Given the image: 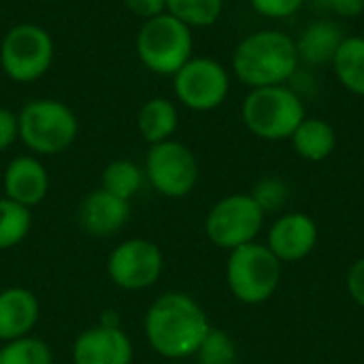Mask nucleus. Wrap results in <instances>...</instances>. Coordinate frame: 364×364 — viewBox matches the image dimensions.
Here are the masks:
<instances>
[{
	"label": "nucleus",
	"mask_w": 364,
	"mask_h": 364,
	"mask_svg": "<svg viewBox=\"0 0 364 364\" xmlns=\"http://www.w3.org/2000/svg\"><path fill=\"white\" fill-rule=\"evenodd\" d=\"M173 92L179 105L190 111H215L226 102L230 94V73L222 62L213 58L192 55L173 75Z\"/></svg>",
	"instance_id": "9"
},
{
	"label": "nucleus",
	"mask_w": 364,
	"mask_h": 364,
	"mask_svg": "<svg viewBox=\"0 0 364 364\" xmlns=\"http://www.w3.org/2000/svg\"><path fill=\"white\" fill-rule=\"evenodd\" d=\"M318 245V224L305 213H284L269 228L267 247L279 262H299Z\"/></svg>",
	"instance_id": "13"
},
{
	"label": "nucleus",
	"mask_w": 364,
	"mask_h": 364,
	"mask_svg": "<svg viewBox=\"0 0 364 364\" xmlns=\"http://www.w3.org/2000/svg\"><path fill=\"white\" fill-rule=\"evenodd\" d=\"M124 4L134 17L143 21L166 13V0H124Z\"/></svg>",
	"instance_id": "30"
},
{
	"label": "nucleus",
	"mask_w": 364,
	"mask_h": 364,
	"mask_svg": "<svg viewBox=\"0 0 364 364\" xmlns=\"http://www.w3.org/2000/svg\"><path fill=\"white\" fill-rule=\"evenodd\" d=\"M41 318V305L32 290L11 286L0 292V341L9 343L32 335Z\"/></svg>",
	"instance_id": "16"
},
{
	"label": "nucleus",
	"mask_w": 364,
	"mask_h": 364,
	"mask_svg": "<svg viewBox=\"0 0 364 364\" xmlns=\"http://www.w3.org/2000/svg\"><path fill=\"white\" fill-rule=\"evenodd\" d=\"M331 66L346 92L364 98V36H346Z\"/></svg>",
	"instance_id": "20"
},
{
	"label": "nucleus",
	"mask_w": 364,
	"mask_h": 364,
	"mask_svg": "<svg viewBox=\"0 0 364 364\" xmlns=\"http://www.w3.org/2000/svg\"><path fill=\"white\" fill-rule=\"evenodd\" d=\"M316 9L341 19H356L364 13V0H309Z\"/></svg>",
	"instance_id": "28"
},
{
	"label": "nucleus",
	"mask_w": 364,
	"mask_h": 364,
	"mask_svg": "<svg viewBox=\"0 0 364 364\" xmlns=\"http://www.w3.org/2000/svg\"><path fill=\"white\" fill-rule=\"evenodd\" d=\"M32 230V209L2 196L0 198V252L17 247Z\"/></svg>",
	"instance_id": "22"
},
{
	"label": "nucleus",
	"mask_w": 364,
	"mask_h": 364,
	"mask_svg": "<svg viewBox=\"0 0 364 364\" xmlns=\"http://www.w3.org/2000/svg\"><path fill=\"white\" fill-rule=\"evenodd\" d=\"M226 282L232 296L245 305L267 303L282 284V262L262 243H247L228 252Z\"/></svg>",
	"instance_id": "6"
},
{
	"label": "nucleus",
	"mask_w": 364,
	"mask_h": 364,
	"mask_svg": "<svg viewBox=\"0 0 364 364\" xmlns=\"http://www.w3.org/2000/svg\"><path fill=\"white\" fill-rule=\"evenodd\" d=\"M0 364H53V354L47 341L28 335L0 348Z\"/></svg>",
	"instance_id": "24"
},
{
	"label": "nucleus",
	"mask_w": 364,
	"mask_h": 364,
	"mask_svg": "<svg viewBox=\"0 0 364 364\" xmlns=\"http://www.w3.org/2000/svg\"><path fill=\"white\" fill-rule=\"evenodd\" d=\"M134 348L122 326L96 324L73 343V364H132Z\"/></svg>",
	"instance_id": "12"
},
{
	"label": "nucleus",
	"mask_w": 364,
	"mask_h": 364,
	"mask_svg": "<svg viewBox=\"0 0 364 364\" xmlns=\"http://www.w3.org/2000/svg\"><path fill=\"white\" fill-rule=\"evenodd\" d=\"M296 41L275 28L254 30L243 36L230 58V70L250 90L286 85L299 73Z\"/></svg>",
	"instance_id": "2"
},
{
	"label": "nucleus",
	"mask_w": 364,
	"mask_h": 364,
	"mask_svg": "<svg viewBox=\"0 0 364 364\" xmlns=\"http://www.w3.org/2000/svg\"><path fill=\"white\" fill-rule=\"evenodd\" d=\"M196 356V364H237L239 354L235 341L220 328H213L207 333L205 341L200 343Z\"/></svg>",
	"instance_id": "25"
},
{
	"label": "nucleus",
	"mask_w": 364,
	"mask_h": 364,
	"mask_svg": "<svg viewBox=\"0 0 364 364\" xmlns=\"http://www.w3.org/2000/svg\"><path fill=\"white\" fill-rule=\"evenodd\" d=\"M136 55L141 64L160 77H173L194 51L192 28L168 13L143 21L136 32Z\"/></svg>",
	"instance_id": "5"
},
{
	"label": "nucleus",
	"mask_w": 364,
	"mask_h": 364,
	"mask_svg": "<svg viewBox=\"0 0 364 364\" xmlns=\"http://www.w3.org/2000/svg\"><path fill=\"white\" fill-rule=\"evenodd\" d=\"M346 36L348 34L343 32V26L333 17H318L309 21L294 38L301 64L318 66V68L331 66Z\"/></svg>",
	"instance_id": "17"
},
{
	"label": "nucleus",
	"mask_w": 364,
	"mask_h": 364,
	"mask_svg": "<svg viewBox=\"0 0 364 364\" xmlns=\"http://www.w3.org/2000/svg\"><path fill=\"white\" fill-rule=\"evenodd\" d=\"M166 13L188 28H209L220 21L224 0H166Z\"/></svg>",
	"instance_id": "23"
},
{
	"label": "nucleus",
	"mask_w": 364,
	"mask_h": 364,
	"mask_svg": "<svg viewBox=\"0 0 364 364\" xmlns=\"http://www.w3.org/2000/svg\"><path fill=\"white\" fill-rule=\"evenodd\" d=\"M143 331L156 354L166 360H186L198 352L211 324L194 296L164 292L147 307Z\"/></svg>",
	"instance_id": "1"
},
{
	"label": "nucleus",
	"mask_w": 364,
	"mask_h": 364,
	"mask_svg": "<svg viewBox=\"0 0 364 364\" xmlns=\"http://www.w3.org/2000/svg\"><path fill=\"white\" fill-rule=\"evenodd\" d=\"M38 2H58V0H38Z\"/></svg>",
	"instance_id": "33"
},
{
	"label": "nucleus",
	"mask_w": 364,
	"mask_h": 364,
	"mask_svg": "<svg viewBox=\"0 0 364 364\" xmlns=\"http://www.w3.org/2000/svg\"><path fill=\"white\" fill-rule=\"evenodd\" d=\"M100 183H102L100 186L102 190H107L124 200H132L145 183V171L136 162H132L128 158H119L105 166Z\"/></svg>",
	"instance_id": "21"
},
{
	"label": "nucleus",
	"mask_w": 364,
	"mask_h": 364,
	"mask_svg": "<svg viewBox=\"0 0 364 364\" xmlns=\"http://www.w3.org/2000/svg\"><path fill=\"white\" fill-rule=\"evenodd\" d=\"M55 45L51 34L36 23L13 26L0 43V66L15 83H34L53 64Z\"/></svg>",
	"instance_id": "7"
},
{
	"label": "nucleus",
	"mask_w": 364,
	"mask_h": 364,
	"mask_svg": "<svg viewBox=\"0 0 364 364\" xmlns=\"http://www.w3.org/2000/svg\"><path fill=\"white\" fill-rule=\"evenodd\" d=\"M288 196H290L288 183L282 177H273V175L262 177L252 190V198L258 203V207L264 211V215L284 209L288 203Z\"/></svg>",
	"instance_id": "26"
},
{
	"label": "nucleus",
	"mask_w": 364,
	"mask_h": 364,
	"mask_svg": "<svg viewBox=\"0 0 364 364\" xmlns=\"http://www.w3.org/2000/svg\"><path fill=\"white\" fill-rule=\"evenodd\" d=\"M143 171L149 186L166 198H186L198 181L194 151L175 139L149 145Z\"/></svg>",
	"instance_id": "10"
},
{
	"label": "nucleus",
	"mask_w": 364,
	"mask_h": 364,
	"mask_svg": "<svg viewBox=\"0 0 364 364\" xmlns=\"http://www.w3.org/2000/svg\"><path fill=\"white\" fill-rule=\"evenodd\" d=\"M19 139V119L17 113L0 107V151L9 149Z\"/></svg>",
	"instance_id": "29"
},
{
	"label": "nucleus",
	"mask_w": 364,
	"mask_h": 364,
	"mask_svg": "<svg viewBox=\"0 0 364 364\" xmlns=\"http://www.w3.org/2000/svg\"><path fill=\"white\" fill-rule=\"evenodd\" d=\"M305 117L303 96L288 83L250 90L241 105L245 128L262 141H290Z\"/></svg>",
	"instance_id": "3"
},
{
	"label": "nucleus",
	"mask_w": 364,
	"mask_h": 364,
	"mask_svg": "<svg viewBox=\"0 0 364 364\" xmlns=\"http://www.w3.org/2000/svg\"><path fill=\"white\" fill-rule=\"evenodd\" d=\"M307 0H250L252 9L267 19H288L296 15Z\"/></svg>",
	"instance_id": "27"
},
{
	"label": "nucleus",
	"mask_w": 364,
	"mask_h": 364,
	"mask_svg": "<svg viewBox=\"0 0 364 364\" xmlns=\"http://www.w3.org/2000/svg\"><path fill=\"white\" fill-rule=\"evenodd\" d=\"M166 364H188V363H186V360H168Z\"/></svg>",
	"instance_id": "32"
},
{
	"label": "nucleus",
	"mask_w": 364,
	"mask_h": 364,
	"mask_svg": "<svg viewBox=\"0 0 364 364\" xmlns=\"http://www.w3.org/2000/svg\"><path fill=\"white\" fill-rule=\"evenodd\" d=\"M348 292L360 307H364V256L348 271Z\"/></svg>",
	"instance_id": "31"
},
{
	"label": "nucleus",
	"mask_w": 364,
	"mask_h": 364,
	"mask_svg": "<svg viewBox=\"0 0 364 364\" xmlns=\"http://www.w3.org/2000/svg\"><path fill=\"white\" fill-rule=\"evenodd\" d=\"M292 149L307 162L326 160L337 147V132L331 122L322 117H305L290 136Z\"/></svg>",
	"instance_id": "18"
},
{
	"label": "nucleus",
	"mask_w": 364,
	"mask_h": 364,
	"mask_svg": "<svg viewBox=\"0 0 364 364\" xmlns=\"http://www.w3.org/2000/svg\"><path fill=\"white\" fill-rule=\"evenodd\" d=\"M264 226V211L252 194H228L207 213L205 232L209 241L226 252L256 241Z\"/></svg>",
	"instance_id": "8"
},
{
	"label": "nucleus",
	"mask_w": 364,
	"mask_h": 364,
	"mask_svg": "<svg viewBox=\"0 0 364 364\" xmlns=\"http://www.w3.org/2000/svg\"><path fill=\"white\" fill-rule=\"evenodd\" d=\"M4 196L32 209L49 194V173L36 156L13 158L2 175Z\"/></svg>",
	"instance_id": "14"
},
{
	"label": "nucleus",
	"mask_w": 364,
	"mask_h": 364,
	"mask_svg": "<svg viewBox=\"0 0 364 364\" xmlns=\"http://www.w3.org/2000/svg\"><path fill=\"white\" fill-rule=\"evenodd\" d=\"M19 139L34 156H58L66 151L77 134L79 122L68 105L55 98H36L17 113Z\"/></svg>",
	"instance_id": "4"
},
{
	"label": "nucleus",
	"mask_w": 364,
	"mask_h": 364,
	"mask_svg": "<svg viewBox=\"0 0 364 364\" xmlns=\"http://www.w3.org/2000/svg\"><path fill=\"white\" fill-rule=\"evenodd\" d=\"M164 269L162 250L143 237H132L115 245L107 258V275L113 286L136 292L151 288Z\"/></svg>",
	"instance_id": "11"
},
{
	"label": "nucleus",
	"mask_w": 364,
	"mask_h": 364,
	"mask_svg": "<svg viewBox=\"0 0 364 364\" xmlns=\"http://www.w3.org/2000/svg\"><path fill=\"white\" fill-rule=\"evenodd\" d=\"M79 226L92 237H113L130 220V200L102 188L90 192L79 205Z\"/></svg>",
	"instance_id": "15"
},
{
	"label": "nucleus",
	"mask_w": 364,
	"mask_h": 364,
	"mask_svg": "<svg viewBox=\"0 0 364 364\" xmlns=\"http://www.w3.org/2000/svg\"><path fill=\"white\" fill-rule=\"evenodd\" d=\"M177 126H179V111H177L175 102L164 96L149 98L147 102L141 105V109L136 113L139 134L149 145L173 139Z\"/></svg>",
	"instance_id": "19"
}]
</instances>
